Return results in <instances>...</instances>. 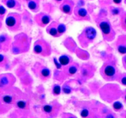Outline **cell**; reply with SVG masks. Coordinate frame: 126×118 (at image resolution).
Wrapping results in <instances>:
<instances>
[{
    "label": "cell",
    "mask_w": 126,
    "mask_h": 118,
    "mask_svg": "<svg viewBox=\"0 0 126 118\" xmlns=\"http://www.w3.org/2000/svg\"><path fill=\"white\" fill-rule=\"evenodd\" d=\"M95 20L104 39L108 42L112 41L115 37L116 33L109 19L105 17H98Z\"/></svg>",
    "instance_id": "obj_2"
},
{
    "label": "cell",
    "mask_w": 126,
    "mask_h": 118,
    "mask_svg": "<svg viewBox=\"0 0 126 118\" xmlns=\"http://www.w3.org/2000/svg\"><path fill=\"white\" fill-rule=\"evenodd\" d=\"M7 11L6 9L2 5L0 4V20L3 21L6 16Z\"/></svg>",
    "instance_id": "obj_26"
},
{
    "label": "cell",
    "mask_w": 126,
    "mask_h": 118,
    "mask_svg": "<svg viewBox=\"0 0 126 118\" xmlns=\"http://www.w3.org/2000/svg\"><path fill=\"white\" fill-rule=\"evenodd\" d=\"M117 51L121 55L126 53V36L125 35H121L118 37L116 44Z\"/></svg>",
    "instance_id": "obj_13"
},
{
    "label": "cell",
    "mask_w": 126,
    "mask_h": 118,
    "mask_svg": "<svg viewBox=\"0 0 126 118\" xmlns=\"http://www.w3.org/2000/svg\"><path fill=\"white\" fill-rule=\"evenodd\" d=\"M9 63L8 59L6 56L0 54V67H5L8 65Z\"/></svg>",
    "instance_id": "obj_23"
},
{
    "label": "cell",
    "mask_w": 126,
    "mask_h": 118,
    "mask_svg": "<svg viewBox=\"0 0 126 118\" xmlns=\"http://www.w3.org/2000/svg\"><path fill=\"white\" fill-rule=\"evenodd\" d=\"M59 63L61 66H67L73 62L72 58L67 55H62L59 58Z\"/></svg>",
    "instance_id": "obj_17"
},
{
    "label": "cell",
    "mask_w": 126,
    "mask_h": 118,
    "mask_svg": "<svg viewBox=\"0 0 126 118\" xmlns=\"http://www.w3.org/2000/svg\"><path fill=\"white\" fill-rule=\"evenodd\" d=\"M52 20V18L49 14L44 12L36 14L33 19L34 22L39 27L42 28L47 27Z\"/></svg>",
    "instance_id": "obj_8"
},
{
    "label": "cell",
    "mask_w": 126,
    "mask_h": 118,
    "mask_svg": "<svg viewBox=\"0 0 126 118\" xmlns=\"http://www.w3.org/2000/svg\"><path fill=\"white\" fill-rule=\"evenodd\" d=\"M3 28L2 21L0 20V30H1Z\"/></svg>",
    "instance_id": "obj_33"
},
{
    "label": "cell",
    "mask_w": 126,
    "mask_h": 118,
    "mask_svg": "<svg viewBox=\"0 0 126 118\" xmlns=\"http://www.w3.org/2000/svg\"><path fill=\"white\" fill-rule=\"evenodd\" d=\"M12 40L11 37L6 33L0 35V50L6 52L11 49Z\"/></svg>",
    "instance_id": "obj_11"
},
{
    "label": "cell",
    "mask_w": 126,
    "mask_h": 118,
    "mask_svg": "<svg viewBox=\"0 0 126 118\" xmlns=\"http://www.w3.org/2000/svg\"><path fill=\"white\" fill-rule=\"evenodd\" d=\"M22 15L17 13H11L6 16L5 24L7 29L12 32L16 33L22 29Z\"/></svg>",
    "instance_id": "obj_3"
},
{
    "label": "cell",
    "mask_w": 126,
    "mask_h": 118,
    "mask_svg": "<svg viewBox=\"0 0 126 118\" xmlns=\"http://www.w3.org/2000/svg\"></svg>",
    "instance_id": "obj_34"
},
{
    "label": "cell",
    "mask_w": 126,
    "mask_h": 118,
    "mask_svg": "<svg viewBox=\"0 0 126 118\" xmlns=\"http://www.w3.org/2000/svg\"><path fill=\"white\" fill-rule=\"evenodd\" d=\"M89 112L88 110L86 108L83 109L81 112V116L82 117H87L88 116Z\"/></svg>",
    "instance_id": "obj_28"
},
{
    "label": "cell",
    "mask_w": 126,
    "mask_h": 118,
    "mask_svg": "<svg viewBox=\"0 0 126 118\" xmlns=\"http://www.w3.org/2000/svg\"><path fill=\"white\" fill-rule=\"evenodd\" d=\"M43 110L46 114L50 115L54 111V108L52 105L48 104L43 106Z\"/></svg>",
    "instance_id": "obj_22"
},
{
    "label": "cell",
    "mask_w": 126,
    "mask_h": 118,
    "mask_svg": "<svg viewBox=\"0 0 126 118\" xmlns=\"http://www.w3.org/2000/svg\"><path fill=\"white\" fill-rule=\"evenodd\" d=\"M39 0V1H40V0Z\"/></svg>",
    "instance_id": "obj_35"
},
{
    "label": "cell",
    "mask_w": 126,
    "mask_h": 118,
    "mask_svg": "<svg viewBox=\"0 0 126 118\" xmlns=\"http://www.w3.org/2000/svg\"><path fill=\"white\" fill-rule=\"evenodd\" d=\"M16 105L17 107L21 109H25L27 108L28 104L27 101L23 100H17L16 102Z\"/></svg>",
    "instance_id": "obj_24"
},
{
    "label": "cell",
    "mask_w": 126,
    "mask_h": 118,
    "mask_svg": "<svg viewBox=\"0 0 126 118\" xmlns=\"http://www.w3.org/2000/svg\"><path fill=\"white\" fill-rule=\"evenodd\" d=\"M33 69L42 80H46L50 77L51 73L50 69L39 63H37Z\"/></svg>",
    "instance_id": "obj_10"
},
{
    "label": "cell",
    "mask_w": 126,
    "mask_h": 118,
    "mask_svg": "<svg viewBox=\"0 0 126 118\" xmlns=\"http://www.w3.org/2000/svg\"><path fill=\"white\" fill-rule=\"evenodd\" d=\"M114 4L119 7L122 5L123 0H112Z\"/></svg>",
    "instance_id": "obj_29"
},
{
    "label": "cell",
    "mask_w": 126,
    "mask_h": 118,
    "mask_svg": "<svg viewBox=\"0 0 126 118\" xmlns=\"http://www.w3.org/2000/svg\"><path fill=\"white\" fill-rule=\"evenodd\" d=\"M58 22H51L46 27V31L48 34L55 38L60 37L58 28Z\"/></svg>",
    "instance_id": "obj_14"
},
{
    "label": "cell",
    "mask_w": 126,
    "mask_h": 118,
    "mask_svg": "<svg viewBox=\"0 0 126 118\" xmlns=\"http://www.w3.org/2000/svg\"><path fill=\"white\" fill-rule=\"evenodd\" d=\"M63 91L65 94H69L71 92L70 88L68 86H65L63 88Z\"/></svg>",
    "instance_id": "obj_30"
},
{
    "label": "cell",
    "mask_w": 126,
    "mask_h": 118,
    "mask_svg": "<svg viewBox=\"0 0 126 118\" xmlns=\"http://www.w3.org/2000/svg\"><path fill=\"white\" fill-rule=\"evenodd\" d=\"M33 52L36 55L47 57L51 54V47L50 44L45 40L39 39L34 43Z\"/></svg>",
    "instance_id": "obj_6"
},
{
    "label": "cell",
    "mask_w": 126,
    "mask_h": 118,
    "mask_svg": "<svg viewBox=\"0 0 126 118\" xmlns=\"http://www.w3.org/2000/svg\"><path fill=\"white\" fill-rule=\"evenodd\" d=\"M97 35V32L95 28L87 26L84 28L78 36V40L81 47H86L93 43Z\"/></svg>",
    "instance_id": "obj_4"
},
{
    "label": "cell",
    "mask_w": 126,
    "mask_h": 118,
    "mask_svg": "<svg viewBox=\"0 0 126 118\" xmlns=\"http://www.w3.org/2000/svg\"><path fill=\"white\" fill-rule=\"evenodd\" d=\"M2 2L8 8L20 11L21 5L18 0H2Z\"/></svg>",
    "instance_id": "obj_15"
},
{
    "label": "cell",
    "mask_w": 126,
    "mask_h": 118,
    "mask_svg": "<svg viewBox=\"0 0 126 118\" xmlns=\"http://www.w3.org/2000/svg\"><path fill=\"white\" fill-rule=\"evenodd\" d=\"M109 11L110 14L112 16H119L124 12V9L121 7H114L110 6L109 7Z\"/></svg>",
    "instance_id": "obj_19"
},
{
    "label": "cell",
    "mask_w": 126,
    "mask_h": 118,
    "mask_svg": "<svg viewBox=\"0 0 126 118\" xmlns=\"http://www.w3.org/2000/svg\"><path fill=\"white\" fill-rule=\"evenodd\" d=\"M75 3L73 0H63L60 5V11L64 14L71 15L73 13Z\"/></svg>",
    "instance_id": "obj_12"
},
{
    "label": "cell",
    "mask_w": 126,
    "mask_h": 118,
    "mask_svg": "<svg viewBox=\"0 0 126 118\" xmlns=\"http://www.w3.org/2000/svg\"><path fill=\"white\" fill-rule=\"evenodd\" d=\"M63 0H52V1L55 3L56 4L60 5L61 3L63 1Z\"/></svg>",
    "instance_id": "obj_32"
},
{
    "label": "cell",
    "mask_w": 126,
    "mask_h": 118,
    "mask_svg": "<svg viewBox=\"0 0 126 118\" xmlns=\"http://www.w3.org/2000/svg\"><path fill=\"white\" fill-rule=\"evenodd\" d=\"M73 13L76 20L79 21H90V17L87 11L82 7L77 6L74 9Z\"/></svg>",
    "instance_id": "obj_9"
},
{
    "label": "cell",
    "mask_w": 126,
    "mask_h": 118,
    "mask_svg": "<svg viewBox=\"0 0 126 118\" xmlns=\"http://www.w3.org/2000/svg\"><path fill=\"white\" fill-rule=\"evenodd\" d=\"M120 25L122 29L126 31V14L125 12H123L120 15Z\"/></svg>",
    "instance_id": "obj_21"
},
{
    "label": "cell",
    "mask_w": 126,
    "mask_h": 118,
    "mask_svg": "<svg viewBox=\"0 0 126 118\" xmlns=\"http://www.w3.org/2000/svg\"><path fill=\"white\" fill-rule=\"evenodd\" d=\"M121 83L124 85H126V76H124L121 78Z\"/></svg>",
    "instance_id": "obj_31"
},
{
    "label": "cell",
    "mask_w": 126,
    "mask_h": 118,
    "mask_svg": "<svg viewBox=\"0 0 126 118\" xmlns=\"http://www.w3.org/2000/svg\"><path fill=\"white\" fill-rule=\"evenodd\" d=\"M28 8L34 13H37L40 10V1L39 0H29L27 2Z\"/></svg>",
    "instance_id": "obj_16"
},
{
    "label": "cell",
    "mask_w": 126,
    "mask_h": 118,
    "mask_svg": "<svg viewBox=\"0 0 126 118\" xmlns=\"http://www.w3.org/2000/svg\"><path fill=\"white\" fill-rule=\"evenodd\" d=\"M15 78L11 74H3L0 75V94L6 92L14 85Z\"/></svg>",
    "instance_id": "obj_7"
},
{
    "label": "cell",
    "mask_w": 126,
    "mask_h": 118,
    "mask_svg": "<svg viewBox=\"0 0 126 118\" xmlns=\"http://www.w3.org/2000/svg\"><path fill=\"white\" fill-rule=\"evenodd\" d=\"M26 14L22 15V22L28 25L32 26L33 24V20L31 15L28 14V13H26Z\"/></svg>",
    "instance_id": "obj_20"
},
{
    "label": "cell",
    "mask_w": 126,
    "mask_h": 118,
    "mask_svg": "<svg viewBox=\"0 0 126 118\" xmlns=\"http://www.w3.org/2000/svg\"><path fill=\"white\" fill-rule=\"evenodd\" d=\"M65 71L67 74L70 75H73L76 74L79 69V65L76 63L72 62L69 65L66 66Z\"/></svg>",
    "instance_id": "obj_18"
},
{
    "label": "cell",
    "mask_w": 126,
    "mask_h": 118,
    "mask_svg": "<svg viewBox=\"0 0 126 118\" xmlns=\"http://www.w3.org/2000/svg\"><path fill=\"white\" fill-rule=\"evenodd\" d=\"M31 39L25 33H20L16 35L12 43L11 49L14 55H19L27 52L30 49Z\"/></svg>",
    "instance_id": "obj_1"
},
{
    "label": "cell",
    "mask_w": 126,
    "mask_h": 118,
    "mask_svg": "<svg viewBox=\"0 0 126 118\" xmlns=\"http://www.w3.org/2000/svg\"><path fill=\"white\" fill-rule=\"evenodd\" d=\"M118 69L115 62L113 60H109L104 63L101 70L102 77L106 80L111 81L116 78Z\"/></svg>",
    "instance_id": "obj_5"
},
{
    "label": "cell",
    "mask_w": 126,
    "mask_h": 118,
    "mask_svg": "<svg viewBox=\"0 0 126 118\" xmlns=\"http://www.w3.org/2000/svg\"><path fill=\"white\" fill-rule=\"evenodd\" d=\"M61 87L58 84H55L52 87V94L55 96H58L61 92Z\"/></svg>",
    "instance_id": "obj_25"
},
{
    "label": "cell",
    "mask_w": 126,
    "mask_h": 118,
    "mask_svg": "<svg viewBox=\"0 0 126 118\" xmlns=\"http://www.w3.org/2000/svg\"><path fill=\"white\" fill-rule=\"evenodd\" d=\"M113 109L116 111H120L123 108V106L122 103L119 101H116L113 105Z\"/></svg>",
    "instance_id": "obj_27"
}]
</instances>
